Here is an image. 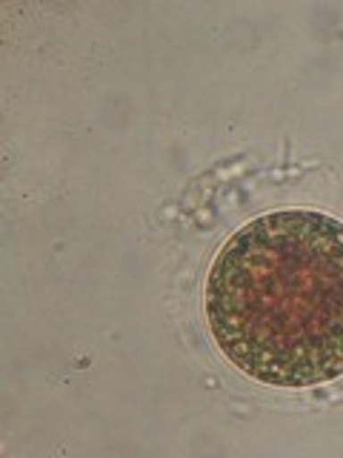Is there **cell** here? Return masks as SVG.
Instances as JSON below:
<instances>
[{"label": "cell", "instance_id": "1", "mask_svg": "<svg viewBox=\"0 0 343 458\" xmlns=\"http://www.w3.org/2000/svg\"><path fill=\"white\" fill-rule=\"evenodd\" d=\"M218 350L269 386L343 376V221L278 209L243 224L214 255L204 290Z\"/></svg>", "mask_w": 343, "mask_h": 458}]
</instances>
